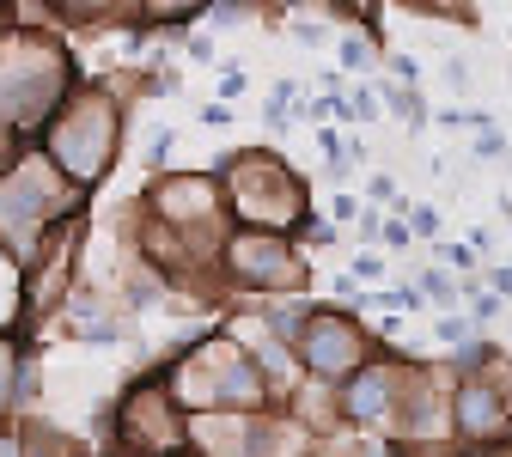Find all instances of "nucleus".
Returning a JSON list of instances; mask_svg holds the SVG:
<instances>
[{"label": "nucleus", "instance_id": "1", "mask_svg": "<svg viewBox=\"0 0 512 457\" xmlns=\"http://www.w3.org/2000/svg\"><path fill=\"white\" fill-rule=\"evenodd\" d=\"M427 299H439V305L452 299V275H445V269H433V275H427Z\"/></svg>", "mask_w": 512, "mask_h": 457}, {"label": "nucleus", "instance_id": "2", "mask_svg": "<svg viewBox=\"0 0 512 457\" xmlns=\"http://www.w3.org/2000/svg\"><path fill=\"white\" fill-rule=\"evenodd\" d=\"M342 61H348V68H366V61H372V49H366L360 37H348V43H342Z\"/></svg>", "mask_w": 512, "mask_h": 457}, {"label": "nucleus", "instance_id": "3", "mask_svg": "<svg viewBox=\"0 0 512 457\" xmlns=\"http://www.w3.org/2000/svg\"><path fill=\"white\" fill-rule=\"evenodd\" d=\"M476 153H482V159H500V153H506V141L494 135V128H482V141H476Z\"/></svg>", "mask_w": 512, "mask_h": 457}, {"label": "nucleus", "instance_id": "4", "mask_svg": "<svg viewBox=\"0 0 512 457\" xmlns=\"http://www.w3.org/2000/svg\"><path fill=\"white\" fill-rule=\"evenodd\" d=\"M409 220H415V238H427V232H433V226H439V220H433V208H415V214H409Z\"/></svg>", "mask_w": 512, "mask_h": 457}, {"label": "nucleus", "instance_id": "5", "mask_svg": "<svg viewBox=\"0 0 512 457\" xmlns=\"http://www.w3.org/2000/svg\"><path fill=\"white\" fill-rule=\"evenodd\" d=\"M494 293H500V299H512V269H494Z\"/></svg>", "mask_w": 512, "mask_h": 457}]
</instances>
